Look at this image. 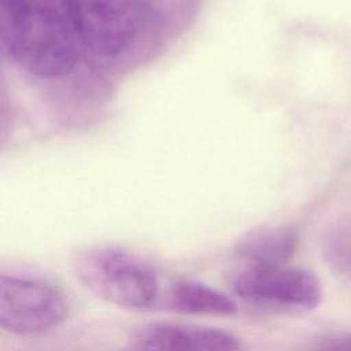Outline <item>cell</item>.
I'll return each instance as SVG.
<instances>
[{"label": "cell", "mask_w": 351, "mask_h": 351, "mask_svg": "<svg viewBox=\"0 0 351 351\" xmlns=\"http://www.w3.org/2000/svg\"><path fill=\"white\" fill-rule=\"evenodd\" d=\"M169 306L171 310L188 315H215L226 317L237 313L236 300L197 280L182 278L174 282L169 292Z\"/></svg>", "instance_id": "8"}, {"label": "cell", "mask_w": 351, "mask_h": 351, "mask_svg": "<svg viewBox=\"0 0 351 351\" xmlns=\"http://www.w3.org/2000/svg\"><path fill=\"white\" fill-rule=\"evenodd\" d=\"M5 52L43 78L62 77L77 63L80 40L60 0H0Z\"/></svg>", "instance_id": "1"}, {"label": "cell", "mask_w": 351, "mask_h": 351, "mask_svg": "<svg viewBox=\"0 0 351 351\" xmlns=\"http://www.w3.org/2000/svg\"><path fill=\"white\" fill-rule=\"evenodd\" d=\"M69 303L53 282L30 274H0V325L18 336H34L58 328Z\"/></svg>", "instance_id": "3"}, {"label": "cell", "mask_w": 351, "mask_h": 351, "mask_svg": "<svg viewBox=\"0 0 351 351\" xmlns=\"http://www.w3.org/2000/svg\"><path fill=\"white\" fill-rule=\"evenodd\" d=\"M81 44L114 56L132 43L137 16L132 0H60Z\"/></svg>", "instance_id": "5"}, {"label": "cell", "mask_w": 351, "mask_h": 351, "mask_svg": "<svg viewBox=\"0 0 351 351\" xmlns=\"http://www.w3.org/2000/svg\"><path fill=\"white\" fill-rule=\"evenodd\" d=\"M324 255L333 271L351 281V214L329 230L324 243Z\"/></svg>", "instance_id": "9"}, {"label": "cell", "mask_w": 351, "mask_h": 351, "mask_svg": "<svg viewBox=\"0 0 351 351\" xmlns=\"http://www.w3.org/2000/svg\"><path fill=\"white\" fill-rule=\"evenodd\" d=\"M77 280L95 296L114 306L144 310L160 292L159 274L145 258L114 245L95 247L73 263Z\"/></svg>", "instance_id": "2"}, {"label": "cell", "mask_w": 351, "mask_h": 351, "mask_svg": "<svg viewBox=\"0 0 351 351\" xmlns=\"http://www.w3.org/2000/svg\"><path fill=\"white\" fill-rule=\"evenodd\" d=\"M326 351H351V341L347 343V344H341V346H336V347H332Z\"/></svg>", "instance_id": "10"}, {"label": "cell", "mask_w": 351, "mask_h": 351, "mask_svg": "<svg viewBox=\"0 0 351 351\" xmlns=\"http://www.w3.org/2000/svg\"><path fill=\"white\" fill-rule=\"evenodd\" d=\"M232 291L239 298L284 308L313 310L322 300V288L317 276L303 267L280 265L247 266L233 276Z\"/></svg>", "instance_id": "4"}, {"label": "cell", "mask_w": 351, "mask_h": 351, "mask_svg": "<svg viewBox=\"0 0 351 351\" xmlns=\"http://www.w3.org/2000/svg\"><path fill=\"white\" fill-rule=\"evenodd\" d=\"M137 351H243L240 339L214 326L154 322L136 336Z\"/></svg>", "instance_id": "6"}, {"label": "cell", "mask_w": 351, "mask_h": 351, "mask_svg": "<svg viewBox=\"0 0 351 351\" xmlns=\"http://www.w3.org/2000/svg\"><path fill=\"white\" fill-rule=\"evenodd\" d=\"M299 233L295 226L259 228L243 234L234 244V254L248 266L267 267L287 265L296 251Z\"/></svg>", "instance_id": "7"}]
</instances>
